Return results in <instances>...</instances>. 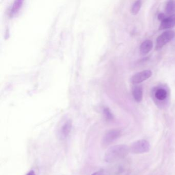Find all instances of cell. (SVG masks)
Listing matches in <instances>:
<instances>
[{"mask_svg":"<svg viewBox=\"0 0 175 175\" xmlns=\"http://www.w3.org/2000/svg\"><path fill=\"white\" fill-rule=\"evenodd\" d=\"M129 150V148L126 145H117L111 146L105 153L104 160L109 163L115 162L126 156Z\"/></svg>","mask_w":175,"mask_h":175,"instance_id":"1","label":"cell"},{"mask_svg":"<svg viewBox=\"0 0 175 175\" xmlns=\"http://www.w3.org/2000/svg\"><path fill=\"white\" fill-rule=\"evenodd\" d=\"M175 36V32L174 31H168L164 32L158 36L156 40V49L160 50L164 45L172 40Z\"/></svg>","mask_w":175,"mask_h":175,"instance_id":"2","label":"cell"},{"mask_svg":"<svg viewBox=\"0 0 175 175\" xmlns=\"http://www.w3.org/2000/svg\"><path fill=\"white\" fill-rule=\"evenodd\" d=\"M150 148V145L147 141L140 140L137 141L132 145L130 151L134 153H142L148 152Z\"/></svg>","mask_w":175,"mask_h":175,"instance_id":"3","label":"cell"},{"mask_svg":"<svg viewBox=\"0 0 175 175\" xmlns=\"http://www.w3.org/2000/svg\"><path fill=\"white\" fill-rule=\"evenodd\" d=\"M121 133L119 130L112 129L109 130L102 138V143L104 145H108L119 138Z\"/></svg>","mask_w":175,"mask_h":175,"instance_id":"4","label":"cell"},{"mask_svg":"<svg viewBox=\"0 0 175 175\" xmlns=\"http://www.w3.org/2000/svg\"><path fill=\"white\" fill-rule=\"evenodd\" d=\"M152 71L150 70H145L138 72L132 77L131 82L133 84H139L149 79L152 76Z\"/></svg>","mask_w":175,"mask_h":175,"instance_id":"5","label":"cell"},{"mask_svg":"<svg viewBox=\"0 0 175 175\" xmlns=\"http://www.w3.org/2000/svg\"><path fill=\"white\" fill-rule=\"evenodd\" d=\"M175 26V15H173L168 17H165L161 22L159 27L160 30L169 29Z\"/></svg>","mask_w":175,"mask_h":175,"instance_id":"6","label":"cell"},{"mask_svg":"<svg viewBox=\"0 0 175 175\" xmlns=\"http://www.w3.org/2000/svg\"><path fill=\"white\" fill-rule=\"evenodd\" d=\"M72 129V122L70 120H67L60 127V135L63 139L66 138L71 132Z\"/></svg>","mask_w":175,"mask_h":175,"instance_id":"7","label":"cell"},{"mask_svg":"<svg viewBox=\"0 0 175 175\" xmlns=\"http://www.w3.org/2000/svg\"><path fill=\"white\" fill-rule=\"evenodd\" d=\"M153 47V43L152 41L146 40L141 44L140 51L142 55H146L151 51Z\"/></svg>","mask_w":175,"mask_h":175,"instance_id":"8","label":"cell"},{"mask_svg":"<svg viewBox=\"0 0 175 175\" xmlns=\"http://www.w3.org/2000/svg\"><path fill=\"white\" fill-rule=\"evenodd\" d=\"M133 97L137 102H140L143 99V90L140 86H137L134 88L133 91Z\"/></svg>","mask_w":175,"mask_h":175,"instance_id":"9","label":"cell"},{"mask_svg":"<svg viewBox=\"0 0 175 175\" xmlns=\"http://www.w3.org/2000/svg\"><path fill=\"white\" fill-rule=\"evenodd\" d=\"M155 97L158 100L162 101V100H165L167 97V92L165 90L162 89V88H160L157 90V91L155 93Z\"/></svg>","mask_w":175,"mask_h":175,"instance_id":"10","label":"cell"},{"mask_svg":"<svg viewBox=\"0 0 175 175\" xmlns=\"http://www.w3.org/2000/svg\"><path fill=\"white\" fill-rule=\"evenodd\" d=\"M141 7V2L140 1H137L135 2L131 7V13L132 15H137L140 10Z\"/></svg>","mask_w":175,"mask_h":175,"instance_id":"11","label":"cell"},{"mask_svg":"<svg viewBox=\"0 0 175 175\" xmlns=\"http://www.w3.org/2000/svg\"><path fill=\"white\" fill-rule=\"evenodd\" d=\"M174 2L173 1L168 2L165 8V12L168 14H170L174 10Z\"/></svg>","mask_w":175,"mask_h":175,"instance_id":"12","label":"cell"},{"mask_svg":"<svg viewBox=\"0 0 175 175\" xmlns=\"http://www.w3.org/2000/svg\"><path fill=\"white\" fill-rule=\"evenodd\" d=\"M104 114L106 118L108 120H111L113 119V115L111 114V112L110 110H109L108 109H106L104 110Z\"/></svg>","mask_w":175,"mask_h":175,"instance_id":"13","label":"cell"},{"mask_svg":"<svg viewBox=\"0 0 175 175\" xmlns=\"http://www.w3.org/2000/svg\"><path fill=\"white\" fill-rule=\"evenodd\" d=\"M158 18L159 20L162 21L164 19H165V15H164V14H163V13H160V14L158 15Z\"/></svg>","mask_w":175,"mask_h":175,"instance_id":"14","label":"cell"},{"mask_svg":"<svg viewBox=\"0 0 175 175\" xmlns=\"http://www.w3.org/2000/svg\"><path fill=\"white\" fill-rule=\"evenodd\" d=\"M106 175L102 171H99V172H97L94 173H93L92 175Z\"/></svg>","mask_w":175,"mask_h":175,"instance_id":"15","label":"cell"},{"mask_svg":"<svg viewBox=\"0 0 175 175\" xmlns=\"http://www.w3.org/2000/svg\"><path fill=\"white\" fill-rule=\"evenodd\" d=\"M26 175H36V174H35V172L32 170V171H30Z\"/></svg>","mask_w":175,"mask_h":175,"instance_id":"16","label":"cell"}]
</instances>
